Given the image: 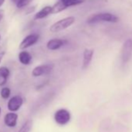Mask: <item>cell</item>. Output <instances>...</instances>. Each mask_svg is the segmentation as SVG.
<instances>
[{"label": "cell", "mask_w": 132, "mask_h": 132, "mask_svg": "<svg viewBox=\"0 0 132 132\" xmlns=\"http://www.w3.org/2000/svg\"><path fill=\"white\" fill-rule=\"evenodd\" d=\"M119 21L118 16L113 15L110 13H96L90 16L88 20L87 23L89 24L96 23L99 22H109V23H117Z\"/></svg>", "instance_id": "obj_1"}, {"label": "cell", "mask_w": 132, "mask_h": 132, "mask_svg": "<svg viewBox=\"0 0 132 132\" xmlns=\"http://www.w3.org/2000/svg\"><path fill=\"white\" fill-rule=\"evenodd\" d=\"M75 22V18L73 16L66 17L64 19H62L56 23H54L51 27L50 30L53 33H57L61 30H64L67 29L70 26H72Z\"/></svg>", "instance_id": "obj_2"}, {"label": "cell", "mask_w": 132, "mask_h": 132, "mask_svg": "<svg viewBox=\"0 0 132 132\" xmlns=\"http://www.w3.org/2000/svg\"><path fill=\"white\" fill-rule=\"evenodd\" d=\"M54 119L58 125L64 126L71 120V113L66 109H59L55 112Z\"/></svg>", "instance_id": "obj_3"}, {"label": "cell", "mask_w": 132, "mask_h": 132, "mask_svg": "<svg viewBox=\"0 0 132 132\" xmlns=\"http://www.w3.org/2000/svg\"><path fill=\"white\" fill-rule=\"evenodd\" d=\"M132 57V40L127 39L124 41L120 51V58L123 63H127Z\"/></svg>", "instance_id": "obj_4"}, {"label": "cell", "mask_w": 132, "mask_h": 132, "mask_svg": "<svg viewBox=\"0 0 132 132\" xmlns=\"http://www.w3.org/2000/svg\"><path fill=\"white\" fill-rule=\"evenodd\" d=\"M54 69L53 64H44L35 67L32 71V76L34 77H39L42 76L49 75Z\"/></svg>", "instance_id": "obj_5"}, {"label": "cell", "mask_w": 132, "mask_h": 132, "mask_svg": "<svg viewBox=\"0 0 132 132\" xmlns=\"http://www.w3.org/2000/svg\"><path fill=\"white\" fill-rule=\"evenodd\" d=\"M23 103V99L20 96L17 95L10 98V100L8 101L7 107L10 111L14 113L18 111L21 108Z\"/></svg>", "instance_id": "obj_6"}, {"label": "cell", "mask_w": 132, "mask_h": 132, "mask_svg": "<svg viewBox=\"0 0 132 132\" xmlns=\"http://www.w3.org/2000/svg\"><path fill=\"white\" fill-rule=\"evenodd\" d=\"M39 40V35L37 34H33L27 36L20 43V49L24 50L27 49L33 45H34Z\"/></svg>", "instance_id": "obj_7"}, {"label": "cell", "mask_w": 132, "mask_h": 132, "mask_svg": "<svg viewBox=\"0 0 132 132\" xmlns=\"http://www.w3.org/2000/svg\"><path fill=\"white\" fill-rule=\"evenodd\" d=\"M18 114L13 112L8 113L4 117V123L9 127H14L17 124Z\"/></svg>", "instance_id": "obj_8"}, {"label": "cell", "mask_w": 132, "mask_h": 132, "mask_svg": "<svg viewBox=\"0 0 132 132\" xmlns=\"http://www.w3.org/2000/svg\"><path fill=\"white\" fill-rule=\"evenodd\" d=\"M93 54H94V51L93 49H85L83 52V61H82L83 69H86L89 66L93 60Z\"/></svg>", "instance_id": "obj_9"}, {"label": "cell", "mask_w": 132, "mask_h": 132, "mask_svg": "<svg viewBox=\"0 0 132 132\" xmlns=\"http://www.w3.org/2000/svg\"><path fill=\"white\" fill-rule=\"evenodd\" d=\"M65 43H66V40H64L61 39H57V38L51 39L47 42V49L51 51H55V50L61 48L62 46H64Z\"/></svg>", "instance_id": "obj_10"}, {"label": "cell", "mask_w": 132, "mask_h": 132, "mask_svg": "<svg viewBox=\"0 0 132 132\" xmlns=\"http://www.w3.org/2000/svg\"><path fill=\"white\" fill-rule=\"evenodd\" d=\"M10 76V72L7 67H0V86H3L6 84Z\"/></svg>", "instance_id": "obj_11"}, {"label": "cell", "mask_w": 132, "mask_h": 132, "mask_svg": "<svg viewBox=\"0 0 132 132\" xmlns=\"http://www.w3.org/2000/svg\"><path fill=\"white\" fill-rule=\"evenodd\" d=\"M19 61L22 64L28 65L32 61V55L27 51H23L19 54Z\"/></svg>", "instance_id": "obj_12"}, {"label": "cell", "mask_w": 132, "mask_h": 132, "mask_svg": "<svg viewBox=\"0 0 132 132\" xmlns=\"http://www.w3.org/2000/svg\"><path fill=\"white\" fill-rule=\"evenodd\" d=\"M51 13V6H45L42 10H40L38 13H36V15L34 16V20L43 19V18L47 16L48 15H50Z\"/></svg>", "instance_id": "obj_13"}, {"label": "cell", "mask_w": 132, "mask_h": 132, "mask_svg": "<svg viewBox=\"0 0 132 132\" xmlns=\"http://www.w3.org/2000/svg\"><path fill=\"white\" fill-rule=\"evenodd\" d=\"M66 8V6L59 0L58 2H57L52 7H51V13L52 14H56V13H61V11L64 10Z\"/></svg>", "instance_id": "obj_14"}, {"label": "cell", "mask_w": 132, "mask_h": 132, "mask_svg": "<svg viewBox=\"0 0 132 132\" xmlns=\"http://www.w3.org/2000/svg\"><path fill=\"white\" fill-rule=\"evenodd\" d=\"M33 127V120H27L17 132H30Z\"/></svg>", "instance_id": "obj_15"}, {"label": "cell", "mask_w": 132, "mask_h": 132, "mask_svg": "<svg viewBox=\"0 0 132 132\" xmlns=\"http://www.w3.org/2000/svg\"><path fill=\"white\" fill-rule=\"evenodd\" d=\"M61 1L66 6V7H70L73 6H77L82 4L85 2V0H61Z\"/></svg>", "instance_id": "obj_16"}, {"label": "cell", "mask_w": 132, "mask_h": 132, "mask_svg": "<svg viewBox=\"0 0 132 132\" xmlns=\"http://www.w3.org/2000/svg\"><path fill=\"white\" fill-rule=\"evenodd\" d=\"M10 94H11V90L8 87H3L1 89V92H0V95H1L2 98L4 99V100L8 99L10 97Z\"/></svg>", "instance_id": "obj_17"}, {"label": "cell", "mask_w": 132, "mask_h": 132, "mask_svg": "<svg viewBox=\"0 0 132 132\" xmlns=\"http://www.w3.org/2000/svg\"><path fill=\"white\" fill-rule=\"evenodd\" d=\"M32 1H33V0H23V1L19 6H17V7L20 8V9L23 8V7H25L26 6H27L28 4H30Z\"/></svg>", "instance_id": "obj_18"}, {"label": "cell", "mask_w": 132, "mask_h": 132, "mask_svg": "<svg viewBox=\"0 0 132 132\" xmlns=\"http://www.w3.org/2000/svg\"><path fill=\"white\" fill-rule=\"evenodd\" d=\"M23 1V0H12V2H13V3H14L16 5V6H19V5H20Z\"/></svg>", "instance_id": "obj_19"}, {"label": "cell", "mask_w": 132, "mask_h": 132, "mask_svg": "<svg viewBox=\"0 0 132 132\" xmlns=\"http://www.w3.org/2000/svg\"><path fill=\"white\" fill-rule=\"evenodd\" d=\"M5 52H0V63H1V61H3V57H4V55H5Z\"/></svg>", "instance_id": "obj_20"}, {"label": "cell", "mask_w": 132, "mask_h": 132, "mask_svg": "<svg viewBox=\"0 0 132 132\" xmlns=\"http://www.w3.org/2000/svg\"><path fill=\"white\" fill-rule=\"evenodd\" d=\"M35 8H36L35 6H33V7H30V9L28 10L29 11H27V13H31V12H33V11H34V10H35Z\"/></svg>", "instance_id": "obj_21"}, {"label": "cell", "mask_w": 132, "mask_h": 132, "mask_svg": "<svg viewBox=\"0 0 132 132\" xmlns=\"http://www.w3.org/2000/svg\"><path fill=\"white\" fill-rule=\"evenodd\" d=\"M4 3H5V0H0V7H1L3 5Z\"/></svg>", "instance_id": "obj_22"}, {"label": "cell", "mask_w": 132, "mask_h": 132, "mask_svg": "<svg viewBox=\"0 0 132 132\" xmlns=\"http://www.w3.org/2000/svg\"><path fill=\"white\" fill-rule=\"evenodd\" d=\"M2 18H3V14H2L1 13H0V20H2Z\"/></svg>", "instance_id": "obj_23"}, {"label": "cell", "mask_w": 132, "mask_h": 132, "mask_svg": "<svg viewBox=\"0 0 132 132\" xmlns=\"http://www.w3.org/2000/svg\"><path fill=\"white\" fill-rule=\"evenodd\" d=\"M1 112H2V109H1V106H0V115H1Z\"/></svg>", "instance_id": "obj_24"}, {"label": "cell", "mask_w": 132, "mask_h": 132, "mask_svg": "<svg viewBox=\"0 0 132 132\" xmlns=\"http://www.w3.org/2000/svg\"><path fill=\"white\" fill-rule=\"evenodd\" d=\"M0 39H1V36H0Z\"/></svg>", "instance_id": "obj_25"}]
</instances>
